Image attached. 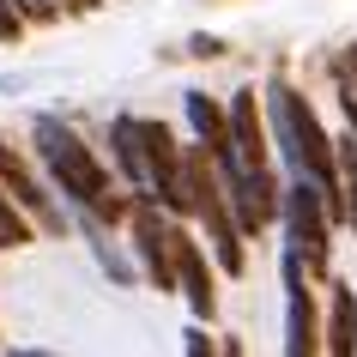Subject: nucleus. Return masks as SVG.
Wrapping results in <instances>:
<instances>
[{"instance_id": "f257e3e1", "label": "nucleus", "mask_w": 357, "mask_h": 357, "mask_svg": "<svg viewBox=\"0 0 357 357\" xmlns=\"http://www.w3.org/2000/svg\"><path fill=\"white\" fill-rule=\"evenodd\" d=\"M266 128H273V146L284 151L291 176H303L309 188H321L327 212L339 218V164H333V139L321 128V115L309 109V97H297L291 85H273L266 91Z\"/></svg>"}, {"instance_id": "f03ea898", "label": "nucleus", "mask_w": 357, "mask_h": 357, "mask_svg": "<svg viewBox=\"0 0 357 357\" xmlns=\"http://www.w3.org/2000/svg\"><path fill=\"white\" fill-rule=\"evenodd\" d=\"M31 146H37L43 169L55 176V188L61 194H73L85 212H97V218H128V200H115L109 194V169L97 164V151L79 139L67 121H55V115H37L31 121Z\"/></svg>"}, {"instance_id": "7ed1b4c3", "label": "nucleus", "mask_w": 357, "mask_h": 357, "mask_svg": "<svg viewBox=\"0 0 357 357\" xmlns=\"http://www.w3.org/2000/svg\"><path fill=\"white\" fill-rule=\"evenodd\" d=\"M279 218H284V236H291L284 248H297L303 266L321 273V266H327V218H333L327 200H321V188H309L303 176H291L279 188Z\"/></svg>"}, {"instance_id": "20e7f679", "label": "nucleus", "mask_w": 357, "mask_h": 357, "mask_svg": "<svg viewBox=\"0 0 357 357\" xmlns=\"http://www.w3.org/2000/svg\"><path fill=\"white\" fill-rule=\"evenodd\" d=\"M139 164H146V188H158V206L188 212V182H182V146L164 121H139Z\"/></svg>"}, {"instance_id": "39448f33", "label": "nucleus", "mask_w": 357, "mask_h": 357, "mask_svg": "<svg viewBox=\"0 0 357 357\" xmlns=\"http://www.w3.org/2000/svg\"><path fill=\"white\" fill-rule=\"evenodd\" d=\"M284 357H321L315 291L303 284V255L284 248Z\"/></svg>"}, {"instance_id": "423d86ee", "label": "nucleus", "mask_w": 357, "mask_h": 357, "mask_svg": "<svg viewBox=\"0 0 357 357\" xmlns=\"http://www.w3.org/2000/svg\"><path fill=\"white\" fill-rule=\"evenodd\" d=\"M225 128H230V151H236V164L243 169H273V146H266V115H261V97L255 85L236 91L225 103Z\"/></svg>"}, {"instance_id": "0eeeda50", "label": "nucleus", "mask_w": 357, "mask_h": 357, "mask_svg": "<svg viewBox=\"0 0 357 357\" xmlns=\"http://www.w3.org/2000/svg\"><path fill=\"white\" fill-rule=\"evenodd\" d=\"M169 266H176V291L188 297V309L200 321H212V309H218V284H212V273H206L200 243H194L182 225H169Z\"/></svg>"}, {"instance_id": "6e6552de", "label": "nucleus", "mask_w": 357, "mask_h": 357, "mask_svg": "<svg viewBox=\"0 0 357 357\" xmlns=\"http://www.w3.org/2000/svg\"><path fill=\"white\" fill-rule=\"evenodd\" d=\"M0 194H6L19 212H31L43 230H61V212H55V200H49V188L31 176V164H24L6 139H0Z\"/></svg>"}, {"instance_id": "1a4fd4ad", "label": "nucleus", "mask_w": 357, "mask_h": 357, "mask_svg": "<svg viewBox=\"0 0 357 357\" xmlns=\"http://www.w3.org/2000/svg\"><path fill=\"white\" fill-rule=\"evenodd\" d=\"M321 345H327V357H351L357 351V297H351V284H333V309H327Z\"/></svg>"}, {"instance_id": "9d476101", "label": "nucleus", "mask_w": 357, "mask_h": 357, "mask_svg": "<svg viewBox=\"0 0 357 357\" xmlns=\"http://www.w3.org/2000/svg\"><path fill=\"white\" fill-rule=\"evenodd\" d=\"M188 128L200 133V151H230V128H225V103L206 91H188Z\"/></svg>"}, {"instance_id": "9b49d317", "label": "nucleus", "mask_w": 357, "mask_h": 357, "mask_svg": "<svg viewBox=\"0 0 357 357\" xmlns=\"http://www.w3.org/2000/svg\"><path fill=\"white\" fill-rule=\"evenodd\" d=\"M109 146H115L121 176L146 194V164H139V115H115V121H109Z\"/></svg>"}, {"instance_id": "f8f14e48", "label": "nucleus", "mask_w": 357, "mask_h": 357, "mask_svg": "<svg viewBox=\"0 0 357 357\" xmlns=\"http://www.w3.org/2000/svg\"><path fill=\"white\" fill-rule=\"evenodd\" d=\"M24 243H31V218L0 194V248H24Z\"/></svg>"}, {"instance_id": "ddd939ff", "label": "nucleus", "mask_w": 357, "mask_h": 357, "mask_svg": "<svg viewBox=\"0 0 357 357\" xmlns=\"http://www.w3.org/2000/svg\"><path fill=\"white\" fill-rule=\"evenodd\" d=\"M13 13H19V19H31V24H55V19H61L55 0H13Z\"/></svg>"}, {"instance_id": "4468645a", "label": "nucleus", "mask_w": 357, "mask_h": 357, "mask_svg": "<svg viewBox=\"0 0 357 357\" xmlns=\"http://www.w3.org/2000/svg\"><path fill=\"white\" fill-rule=\"evenodd\" d=\"M188 357H212V339L200 333V327H194V333H188Z\"/></svg>"}, {"instance_id": "2eb2a0df", "label": "nucleus", "mask_w": 357, "mask_h": 357, "mask_svg": "<svg viewBox=\"0 0 357 357\" xmlns=\"http://www.w3.org/2000/svg\"><path fill=\"white\" fill-rule=\"evenodd\" d=\"M103 0H55V13H97Z\"/></svg>"}, {"instance_id": "dca6fc26", "label": "nucleus", "mask_w": 357, "mask_h": 357, "mask_svg": "<svg viewBox=\"0 0 357 357\" xmlns=\"http://www.w3.org/2000/svg\"><path fill=\"white\" fill-rule=\"evenodd\" d=\"M351 357H357V351H351Z\"/></svg>"}]
</instances>
